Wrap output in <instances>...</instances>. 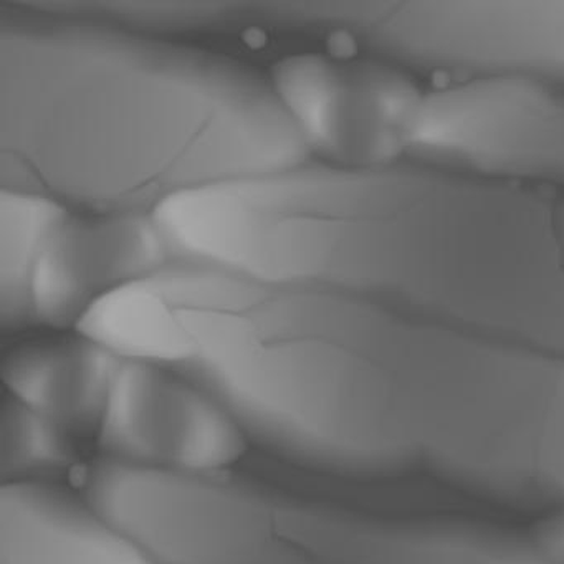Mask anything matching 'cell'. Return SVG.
Masks as SVG:
<instances>
[{
  "label": "cell",
  "mask_w": 564,
  "mask_h": 564,
  "mask_svg": "<svg viewBox=\"0 0 564 564\" xmlns=\"http://www.w3.org/2000/svg\"><path fill=\"white\" fill-rule=\"evenodd\" d=\"M308 153L262 75L98 22L0 6V186L75 213L154 214Z\"/></svg>",
  "instance_id": "cell-1"
},
{
  "label": "cell",
  "mask_w": 564,
  "mask_h": 564,
  "mask_svg": "<svg viewBox=\"0 0 564 564\" xmlns=\"http://www.w3.org/2000/svg\"><path fill=\"white\" fill-rule=\"evenodd\" d=\"M382 308L176 263L98 303L77 332L199 384L247 441L328 474L414 458L382 348Z\"/></svg>",
  "instance_id": "cell-2"
},
{
  "label": "cell",
  "mask_w": 564,
  "mask_h": 564,
  "mask_svg": "<svg viewBox=\"0 0 564 564\" xmlns=\"http://www.w3.org/2000/svg\"><path fill=\"white\" fill-rule=\"evenodd\" d=\"M296 25L399 70L564 87V0L303 2Z\"/></svg>",
  "instance_id": "cell-3"
},
{
  "label": "cell",
  "mask_w": 564,
  "mask_h": 564,
  "mask_svg": "<svg viewBox=\"0 0 564 564\" xmlns=\"http://www.w3.org/2000/svg\"><path fill=\"white\" fill-rule=\"evenodd\" d=\"M269 80L310 161L382 167L408 160L424 91L399 68L300 54L276 62Z\"/></svg>",
  "instance_id": "cell-4"
},
{
  "label": "cell",
  "mask_w": 564,
  "mask_h": 564,
  "mask_svg": "<svg viewBox=\"0 0 564 564\" xmlns=\"http://www.w3.org/2000/svg\"><path fill=\"white\" fill-rule=\"evenodd\" d=\"M97 432L105 460L174 475L219 474L249 442L206 389L134 359L121 365Z\"/></svg>",
  "instance_id": "cell-5"
},
{
  "label": "cell",
  "mask_w": 564,
  "mask_h": 564,
  "mask_svg": "<svg viewBox=\"0 0 564 564\" xmlns=\"http://www.w3.org/2000/svg\"><path fill=\"white\" fill-rule=\"evenodd\" d=\"M176 263L154 214L72 210L35 265L34 325L77 329L98 303Z\"/></svg>",
  "instance_id": "cell-6"
},
{
  "label": "cell",
  "mask_w": 564,
  "mask_h": 564,
  "mask_svg": "<svg viewBox=\"0 0 564 564\" xmlns=\"http://www.w3.org/2000/svg\"><path fill=\"white\" fill-rule=\"evenodd\" d=\"M0 564H160L90 498L54 484L0 491Z\"/></svg>",
  "instance_id": "cell-7"
},
{
  "label": "cell",
  "mask_w": 564,
  "mask_h": 564,
  "mask_svg": "<svg viewBox=\"0 0 564 564\" xmlns=\"http://www.w3.org/2000/svg\"><path fill=\"white\" fill-rule=\"evenodd\" d=\"M124 358L78 333L77 338L12 349L2 366L11 395L64 431H98Z\"/></svg>",
  "instance_id": "cell-8"
},
{
  "label": "cell",
  "mask_w": 564,
  "mask_h": 564,
  "mask_svg": "<svg viewBox=\"0 0 564 564\" xmlns=\"http://www.w3.org/2000/svg\"><path fill=\"white\" fill-rule=\"evenodd\" d=\"M72 210L47 197L0 189V326L34 325L32 276L45 243Z\"/></svg>",
  "instance_id": "cell-9"
},
{
  "label": "cell",
  "mask_w": 564,
  "mask_h": 564,
  "mask_svg": "<svg viewBox=\"0 0 564 564\" xmlns=\"http://www.w3.org/2000/svg\"><path fill=\"white\" fill-rule=\"evenodd\" d=\"M74 460L68 432L9 398L2 409L0 474L4 485L54 484Z\"/></svg>",
  "instance_id": "cell-10"
},
{
  "label": "cell",
  "mask_w": 564,
  "mask_h": 564,
  "mask_svg": "<svg viewBox=\"0 0 564 564\" xmlns=\"http://www.w3.org/2000/svg\"><path fill=\"white\" fill-rule=\"evenodd\" d=\"M554 224H556L557 239H560L561 249H563L564 256V197L556 199V206H554Z\"/></svg>",
  "instance_id": "cell-11"
}]
</instances>
